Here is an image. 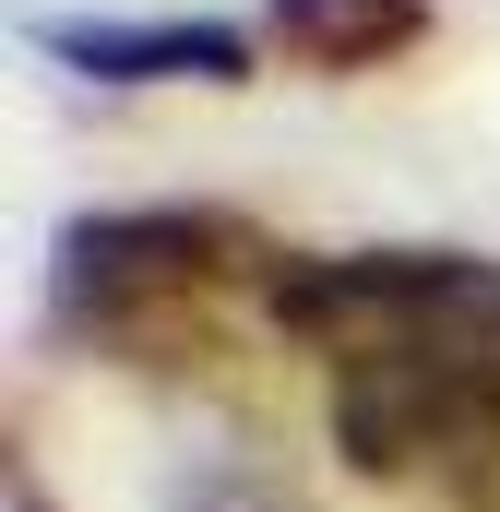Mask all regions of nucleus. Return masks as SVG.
Listing matches in <instances>:
<instances>
[{
    "label": "nucleus",
    "mask_w": 500,
    "mask_h": 512,
    "mask_svg": "<svg viewBox=\"0 0 500 512\" xmlns=\"http://www.w3.org/2000/svg\"><path fill=\"white\" fill-rule=\"evenodd\" d=\"M262 322L322 358V417L358 477L465 465L500 417V262L489 251H286Z\"/></svg>",
    "instance_id": "1"
},
{
    "label": "nucleus",
    "mask_w": 500,
    "mask_h": 512,
    "mask_svg": "<svg viewBox=\"0 0 500 512\" xmlns=\"http://www.w3.org/2000/svg\"><path fill=\"white\" fill-rule=\"evenodd\" d=\"M274 239L227 203H96L48 239V334L120 358V370H191L227 346V310L274 298Z\"/></svg>",
    "instance_id": "2"
},
{
    "label": "nucleus",
    "mask_w": 500,
    "mask_h": 512,
    "mask_svg": "<svg viewBox=\"0 0 500 512\" xmlns=\"http://www.w3.org/2000/svg\"><path fill=\"white\" fill-rule=\"evenodd\" d=\"M24 48L72 84H250V24L227 12H24Z\"/></svg>",
    "instance_id": "3"
},
{
    "label": "nucleus",
    "mask_w": 500,
    "mask_h": 512,
    "mask_svg": "<svg viewBox=\"0 0 500 512\" xmlns=\"http://www.w3.org/2000/svg\"><path fill=\"white\" fill-rule=\"evenodd\" d=\"M262 36L310 72H381L429 48V0H262Z\"/></svg>",
    "instance_id": "4"
},
{
    "label": "nucleus",
    "mask_w": 500,
    "mask_h": 512,
    "mask_svg": "<svg viewBox=\"0 0 500 512\" xmlns=\"http://www.w3.org/2000/svg\"><path fill=\"white\" fill-rule=\"evenodd\" d=\"M179 512H298V501H286L274 477H250V465H203V477H191V501H179Z\"/></svg>",
    "instance_id": "5"
},
{
    "label": "nucleus",
    "mask_w": 500,
    "mask_h": 512,
    "mask_svg": "<svg viewBox=\"0 0 500 512\" xmlns=\"http://www.w3.org/2000/svg\"><path fill=\"white\" fill-rule=\"evenodd\" d=\"M453 512H500V417L465 441V465H453Z\"/></svg>",
    "instance_id": "6"
},
{
    "label": "nucleus",
    "mask_w": 500,
    "mask_h": 512,
    "mask_svg": "<svg viewBox=\"0 0 500 512\" xmlns=\"http://www.w3.org/2000/svg\"><path fill=\"white\" fill-rule=\"evenodd\" d=\"M12 512H48V489H36V465L12 453Z\"/></svg>",
    "instance_id": "7"
}]
</instances>
